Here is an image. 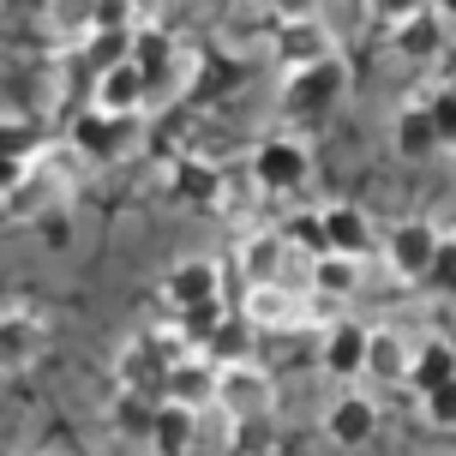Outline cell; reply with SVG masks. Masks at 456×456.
Segmentation results:
<instances>
[{
	"mask_svg": "<svg viewBox=\"0 0 456 456\" xmlns=\"http://www.w3.org/2000/svg\"><path fill=\"white\" fill-rule=\"evenodd\" d=\"M48 354V324L37 306H6L0 313V372L6 379H19L30 366H43Z\"/></svg>",
	"mask_w": 456,
	"mask_h": 456,
	"instance_id": "cell-11",
	"label": "cell"
},
{
	"mask_svg": "<svg viewBox=\"0 0 456 456\" xmlns=\"http://www.w3.org/2000/svg\"><path fill=\"white\" fill-rule=\"evenodd\" d=\"M37 151H43V133H37L30 120H19V114H0V157L30 162Z\"/></svg>",
	"mask_w": 456,
	"mask_h": 456,
	"instance_id": "cell-27",
	"label": "cell"
},
{
	"mask_svg": "<svg viewBox=\"0 0 456 456\" xmlns=\"http://www.w3.org/2000/svg\"><path fill=\"white\" fill-rule=\"evenodd\" d=\"M162 192L175 210H192V216H216L223 205V168L210 157H168L162 168Z\"/></svg>",
	"mask_w": 456,
	"mask_h": 456,
	"instance_id": "cell-8",
	"label": "cell"
},
{
	"mask_svg": "<svg viewBox=\"0 0 456 456\" xmlns=\"http://www.w3.org/2000/svg\"><path fill=\"white\" fill-rule=\"evenodd\" d=\"M91 109L109 114V120H138V114H151V91H144V72L133 61H120V67L96 72L91 78Z\"/></svg>",
	"mask_w": 456,
	"mask_h": 456,
	"instance_id": "cell-13",
	"label": "cell"
},
{
	"mask_svg": "<svg viewBox=\"0 0 456 456\" xmlns=\"http://www.w3.org/2000/svg\"><path fill=\"white\" fill-rule=\"evenodd\" d=\"M168 354H162V342L151 330H138L114 348V390L120 396H144V403H162V379H168Z\"/></svg>",
	"mask_w": 456,
	"mask_h": 456,
	"instance_id": "cell-7",
	"label": "cell"
},
{
	"mask_svg": "<svg viewBox=\"0 0 456 456\" xmlns=\"http://www.w3.org/2000/svg\"><path fill=\"white\" fill-rule=\"evenodd\" d=\"M24 181V162H12V157H0V205H6V192Z\"/></svg>",
	"mask_w": 456,
	"mask_h": 456,
	"instance_id": "cell-29",
	"label": "cell"
},
{
	"mask_svg": "<svg viewBox=\"0 0 456 456\" xmlns=\"http://www.w3.org/2000/svg\"><path fill=\"white\" fill-rule=\"evenodd\" d=\"M451 247V240H444V228L438 223H427V216H409V223H396L385 234V240H379V252H385V271L396 276V282H427V276L438 271V252Z\"/></svg>",
	"mask_w": 456,
	"mask_h": 456,
	"instance_id": "cell-4",
	"label": "cell"
},
{
	"mask_svg": "<svg viewBox=\"0 0 456 456\" xmlns=\"http://www.w3.org/2000/svg\"><path fill=\"white\" fill-rule=\"evenodd\" d=\"M300 306H306V295H289V289H276V282H258V289H247V324H258V330H300Z\"/></svg>",
	"mask_w": 456,
	"mask_h": 456,
	"instance_id": "cell-22",
	"label": "cell"
},
{
	"mask_svg": "<svg viewBox=\"0 0 456 456\" xmlns=\"http://www.w3.org/2000/svg\"><path fill=\"white\" fill-rule=\"evenodd\" d=\"M289 240L276 234V228H252L247 240H240V271H247V289H258V282H282V271H289Z\"/></svg>",
	"mask_w": 456,
	"mask_h": 456,
	"instance_id": "cell-21",
	"label": "cell"
},
{
	"mask_svg": "<svg viewBox=\"0 0 456 456\" xmlns=\"http://www.w3.org/2000/svg\"><path fill=\"white\" fill-rule=\"evenodd\" d=\"M43 24H48V37L54 43H67V48H78L85 37H91V6H78V0H54V6H43Z\"/></svg>",
	"mask_w": 456,
	"mask_h": 456,
	"instance_id": "cell-26",
	"label": "cell"
},
{
	"mask_svg": "<svg viewBox=\"0 0 456 456\" xmlns=\"http://www.w3.org/2000/svg\"><path fill=\"white\" fill-rule=\"evenodd\" d=\"M390 151H396L403 162H438L444 151H451V138L433 126V114L420 109V102H403L396 120H390Z\"/></svg>",
	"mask_w": 456,
	"mask_h": 456,
	"instance_id": "cell-14",
	"label": "cell"
},
{
	"mask_svg": "<svg viewBox=\"0 0 456 456\" xmlns=\"http://www.w3.org/2000/svg\"><path fill=\"white\" fill-rule=\"evenodd\" d=\"M126 61H133V67L144 72V91H151L162 72L181 61V37H175V30H168V24H162L157 12H151V19H144V24L133 30V48H126Z\"/></svg>",
	"mask_w": 456,
	"mask_h": 456,
	"instance_id": "cell-20",
	"label": "cell"
},
{
	"mask_svg": "<svg viewBox=\"0 0 456 456\" xmlns=\"http://www.w3.org/2000/svg\"><path fill=\"white\" fill-rule=\"evenodd\" d=\"M210 396H216V361L210 354H181L162 379V403H175L186 414H205Z\"/></svg>",
	"mask_w": 456,
	"mask_h": 456,
	"instance_id": "cell-15",
	"label": "cell"
},
{
	"mask_svg": "<svg viewBox=\"0 0 456 456\" xmlns=\"http://www.w3.org/2000/svg\"><path fill=\"white\" fill-rule=\"evenodd\" d=\"M361 361H366V324H354V319L324 324V337H319V366L324 372L342 379V385H354V379H361Z\"/></svg>",
	"mask_w": 456,
	"mask_h": 456,
	"instance_id": "cell-19",
	"label": "cell"
},
{
	"mask_svg": "<svg viewBox=\"0 0 456 456\" xmlns=\"http://www.w3.org/2000/svg\"><path fill=\"white\" fill-rule=\"evenodd\" d=\"M456 385H444V390H427L420 396V414H427V427H438V433H451V420H456Z\"/></svg>",
	"mask_w": 456,
	"mask_h": 456,
	"instance_id": "cell-28",
	"label": "cell"
},
{
	"mask_svg": "<svg viewBox=\"0 0 456 456\" xmlns=\"http://www.w3.org/2000/svg\"><path fill=\"white\" fill-rule=\"evenodd\" d=\"M361 276H366V265H361V258H313L306 295H319V300H330V306H342V300H354Z\"/></svg>",
	"mask_w": 456,
	"mask_h": 456,
	"instance_id": "cell-23",
	"label": "cell"
},
{
	"mask_svg": "<svg viewBox=\"0 0 456 456\" xmlns=\"http://www.w3.org/2000/svg\"><path fill=\"white\" fill-rule=\"evenodd\" d=\"M390 48H396V61H409V67H427L438 72V61L451 54V12L444 6H403L396 19H390Z\"/></svg>",
	"mask_w": 456,
	"mask_h": 456,
	"instance_id": "cell-3",
	"label": "cell"
},
{
	"mask_svg": "<svg viewBox=\"0 0 456 456\" xmlns=\"http://www.w3.org/2000/svg\"><path fill=\"white\" fill-rule=\"evenodd\" d=\"M348 91V67L342 61H324V67H306L295 78H282V114H295V120H319L330 114Z\"/></svg>",
	"mask_w": 456,
	"mask_h": 456,
	"instance_id": "cell-10",
	"label": "cell"
},
{
	"mask_svg": "<svg viewBox=\"0 0 456 456\" xmlns=\"http://www.w3.org/2000/svg\"><path fill=\"white\" fill-rule=\"evenodd\" d=\"M271 30H276V6H234L223 19V43L240 54L252 43H271Z\"/></svg>",
	"mask_w": 456,
	"mask_h": 456,
	"instance_id": "cell-25",
	"label": "cell"
},
{
	"mask_svg": "<svg viewBox=\"0 0 456 456\" xmlns=\"http://www.w3.org/2000/svg\"><path fill=\"white\" fill-rule=\"evenodd\" d=\"M265 48L282 67V78H295L306 67L337 61V30H330V19H319V6H276V30Z\"/></svg>",
	"mask_w": 456,
	"mask_h": 456,
	"instance_id": "cell-1",
	"label": "cell"
},
{
	"mask_svg": "<svg viewBox=\"0 0 456 456\" xmlns=\"http://www.w3.org/2000/svg\"><path fill=\"white\" fill-rule=\"evenodd\" d=\"M210 409L223 414L228 427H271L276 414V379L258 361H216V396Z\"/></svg>",
	"mask_w": 456,
	"mask_h": 456,
	"instance_id": "cell-2",
	"label": "cell"
},
{
	"mask_svg": "<svg viewBox=\"0 0 456 456\" xmlns=\"http://www.w3.org/2000/svg\"><path fill=\"white\" fill-rule=\"evenodd\" d=\"M409 342L396 324H366V361H361V379L366 385H403V372H409Z\"/></svg>",
	"mask_w": 456,
	"mask_h": 456,
	"instance_id": "cell-16",
	"label": "cell"
},
{
	"mask_svg": "<svg viewBox=\"0 0 456 456\" xmlns=\"http://www.w3.org/2000/svg\"><path fill=\"white\" fill-rule=\"evenodd\" d=\"M247 175H252V186H258V192L289 199V192H300V186H306V175H313V151H306V138H295V133H271V138H258Z\"/></svg>",
	"mask_w": 456,
	"mask_h": 456,
	"instance_id": "cell-6",
	"label": "cell"
},
{
	"mask_svg": "<svg viewBox=\"0 0 456 456\" xmlns=\"http://www.w3.org/2000/svg\"><path fill=\"white\" fill-rule=\"evenodd\" d=\"M324 433H330V444H366V438L379 433V396H366V390L348 385V396H337L330 409H324Z\"/></svg>",
	"mask_w": 456,
	"mask_h": 456,
	"instance_id": "cell-18",
	"label": "cell"
},
{
	"mask_svg": "<svg viewBox=\"0 0 456 456\" xmlns=\"http://www.w3.org/2000/svg\"><path fill=\"white\" fill-rule=\"evenodd\" d=\"M319 234H324V258H361L366 265V252L379 247V228H372L366 205H348V199L319 210Z\"/></svg>",
	"mask_w": 456,
	"mask_h": 456,
	"instance_id": "cell-12",
	"label": "cell"
},
{
	"mask_svg": "<svg viewBox=\"0 0 456 456\" xmlns=\"http://www.w3.org/2000/svg\"><path fill=\"white\" fill-rule=\"evenodd\" d=\"M162 300H168V319H199V313H223V265L192 252L175 258L162 276Z\"/></svg>",
	"mask_w": 456,
	"mask_h": 456,
	"instance_id": "cell-5",
	"label": "cell"
},
{
	"mask_svg": "<svg viewBox=\"0 0 456 456\" xmlns=\"http://www.w3.org/2000/svg\"><path fill=\"white\" fill-rule=\"evenodd\" d=\"M144 438H151V444H157L162 456H186L192 444H199V414L175 409V403H157V414H151Z\"/></svg>",
	"mask_w": 456,
	"mask_h": 456,
	"instance_id": "cell-24",
	"label": "cell"
},
{
	"mask_svg": "<svg viewBox=\"0 0 456 456\" xmlns=\"http://www.w3.org/2000/svg\"><path fill=\"white\" fill-rule=\"evenodd\" d=\"M133 138H138V120H109V114H96V109H78L67 126V151L85 168H96V162H120L133 151Z\"/></svg>",
	"mask_w": 456,
	"mask_h": 456,
	"instance_id": "cell-9",
	"label": "cell"
},
{
	"mask_svg": "<svg viewBox=\"0 0 456 456\" xmlns=\"http://www.w3.org/2000/svg\"><path fill=\"white\" fill-rule=\"evenodd\" d=\"M403 385H409L414 396L456 385V348H451V337H414L409 342V372H403Z\"/></svg>",
	"mask_w": 456,
	"mask_h": 456,
	"instance_id": "cell-17",
	"label": "cell"
}]
</instances>
